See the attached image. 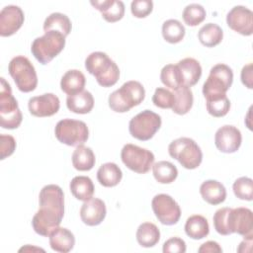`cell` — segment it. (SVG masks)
<instances>
[{"mask_svg": "<svg viewBox=\"0 0 253 253\" xmlns=\"http://www.w3.org/2000/svg\"><path fill=\"white\" fill-rule=\"evenodd\" d=\"M24 20V12L19 6H5L0 12V36L10 37L14 35L22 27Z\"/></svg>", "mask_w": 253, "mask_h": 253, "instance_id": "e0dca14e", "label": "cell"}, {"mask_svg": "<svg viewBox=\"0 0 253 253\" xmlns=\"http://www.w3.org/2000/svg\"><path fill=\"white\" fill-rule=\"evenodd\" d=\"M198 251L200 253H213V252L220 253V252H222V248L219 246V244L217 242L210 240V241L203 243L200 246V248L198 249Z\"/></svg>", "mask_w": 253, "mask_h": 253, "instance_id": "f6af8a7d", "label": "cell"}, {"mask_svg": "<svg viewBox=\"0 0 253 253\" xmlns=\"http://www.w3.org/2000/svg\"><path fill=\"white\" fill-rule=\"evenodd\" d=\"M0 87V126L3 128L14 129L20 126L23 116L18 102L12 94L10 84L1 77Z\"/></svg>", "mask_w": 253, "mask_h": 253, "instance_id": "52a82bcc", "label": "cell"}, {"mask_svg": "<svg viewBox=\"0 0 253 253\" xmlns=\"http://www.w3.org/2000/svg\"><path fill=\"white\" fill-rule=\"evenodd\" d=\"M232 190L236 198L243 201H252L253 199V181L249 177H240L232 185Z\"/></svg>", "mask_w": 253, "mask_h": 253, "instance_id": "8d00e7d4", "label": "cell"}, {"mask_svg": "<svg viewBox=\"0 0 253 253\" xmlns=\"http://www.w3.org/2000/svg\"><path fill=\"white\" fill-rule=\"evenodd\" d=\"M186 242L177 236L171 237L169 239H167L164 244H163V252L164 253H185L186 252Z\"/></svg>", "mask_w": 253, "mask_h": 253, "instance_id": "b9f144b4", "label": "cell"}, {"mask_svg": "<svg viewBox=\"0 0 253 253\" xmlns=\"http://www.w3.org/2000/svg\"><path fill=\"white\" fill-rule=\"evenodd\" d=\"M106 213V205L98 198H91L85 201L80 209L81 220L89 226L99 225L105 219Z\"/></svg>", "mask_w": 253, "mask_h": 253, "instance_id": "ac0fdd59", "label": "cell"}, {"mask_svg": "<svg viewBox=\"0 0 253 253\" xmlns=\"http://www.w3.org/2000/svg\"><path fill=\"white\" fill-rule=\"evenodd\" d=\"M152 172L155 180L160 184H170L178 176L177 167L169 161H158L152 165Z\"/></svg>", "mask_w": 253, "mask_h": 253, "instance_id": "d6a6232c", "label": "cell"}, {"mask_svg": "<svg viewBox=\"0 0 253 253\" xmlns=\"http://www.w3.org/2000/svg\"><path fill=\"white\" fill-rule=\"evenodd\" d=\"M22 251H42V252H44V250L42 249V248L31 247L30 245H27V246H25V247H22V248L19 250V252H22Z\"/></svg>", "mask_w": 253, "mask_h": 253, "instance_id": "7dc6e473", "label": "cell"}, {"mask_svg": "<svg viewBox=\"0 0 253 253\" xmlns=\"http://www.w3.org/2000/svg\"><path fill=\"white\" fill-rule=\"evenodd\" d=\"M72 28L71 21L69 18L62 13H51L49 16L46 17L43 23V31L46 32H57L62 34L65 38L70 34Z\"/></svg>", "mask_w": 253, "mask_h": 253, "instance_id": "f1b7e54d", "label": "cell"}, {"mask_svg": "<svg viewBox=\"0 0 253 253\" xmlns=\"http://www.w3.org/2000/svg\"><path fill=\"white\" fill-rule=\"evenodd\" d=\"M145 97V90L142 84L135 80L124 83L119 89L110 94L108 103L111 110L116 113L128 112L138 106Z\"/></svg>", "mask_w": 253, "mask_h": 253, "instance_id": "3957f363", "label": "cell"}, {"mask_svg": "<svg viewBox=\"0 0 253 253\" xmlns=\"http://www.w3.org/2000/svg\"><path fill=\"white\" fill-rule=\"evenodd\" d=\"M66 106L72 113L81 115L88 114L94 107L93 95L89 91L83 90L75 95L68 96L66 99Z\"/></svg>", "mask_w": 253, "mask_h": 253, "instance_id": "cb8c5ba5", "label": "cell"}, {"mask_svg": "<svg viewBox=\"0 0 253 253\" xmlns=\"http://www.w3.org/2000/svg\"><path fill=\"white\" fill-rule=\"evenodd\" d=\"M169 155L176 159L184 168H198L203 160V152L198 143L190 137H179L168 146Z\"/></svg>", "mask_w": 253, "mask_h": 253, "instance_id": "5b68a950", "label": "cell"}, {"mask_svg": "<svg viewBox=\"0 0 253 253\" xmlns=\"http://www.w3.org/2000/svg\"><path fill=\"white\" fill-rule=\"evenodd\" d=\"M174 97L175 102L172 107V111L177 115H186L193 107L194 97L190 87L181 86L175 90Z\"/></svg>", "mask_w": 253, "mask_h": 253, "instance_id": "1f68e13d", "label": "cell"}, {"mask_svg": "<svg viewBox=\"0 0 253 253\" xmlns=\"http://www.w3.org/2000/svg\"><path fill=\"white\" fill-rule=\"evenodd\" d=\"M40 209L32 219L34 230L44 237L59 227L64 215V194L54 184L44 186L39 195Z\"/></svg>", "mask_w": 253, "mask_h": 253, "instance_id": "6da1fadb", "label": "cell"}, {"mask_svg": "<svg viewBox=\"0 0 253 253\" xmlns=\"http://www.w3.org/2000/svg\"><path fill=\"white\" fill-rule=\"evenodd\" d=\"M207 13L205 8L197 3L187 5L183 10V20L186 25L190 27H196L206 19Z\"/></svg>", "mask_w": 253, "mask_h": 253, "instance_id": "d590c367", "label": "cell"}, {"mask_svg": "<svg viewBox=\"0 0 253 253\" xmlns=\"http://www.w3.org/2000/svg\"><path fill=\"white\" fill-rule=\"evenodd\" d=\"M160 79H161V82L166 87H168L169 89H172L174 91L177 90L178 88H180L181 86H183L180 71H179L177 64L165 65L161 69Z\"/></svg>", "mask_w": 253, "mask_h": 253, "instance_id": "e575fe53", "label": "cell"}, {"mask_svg": "<svg viewBox=\"0 0 253 253\" xmlns=\"http://www.w3.org/2000/svg\"><path fill=\"white\" fill-rule=\"evenodd\" d=\"M69 189L71 194L79 201H88L93 198L95 187L92 180L87 176H76L70 184Z\"/></svg>", "mask_w": 253, "mask_h": 253, "instance_id": "484cf974", "label": "cell"}, {"mask_svg": "<svg viewBox=\"0 0 253 253\" xmlns=\"http://www.w3.org/2000/svg\"><path fill=\"white\" fill-rule=\"evenodd\" d=\"M233 82L232 69L223 63L211 67L210 75L203 85V94L206 101L226 96V92Z\"/></svg>", "mask_w": 253, "mask_h": 253, "instance_id": "277c9868", "label": "cell"}, {"mask_svg": "<svg viewBox=\"0 0 253 253\" xmlns=\"http://www.w3.org/2000/svg\"><path fill=\"white\" fill-rule=\"evenodd\" d=\"M185 33V27L178 20L169 19L162 25L163 39L169 43L180 42L184 39Z\"/></svg>", "mask_w": 253, "mask_h": 253, "instance_id": "836d02e7", "label": "cell"}, {"mask_svg": "<svg viewBox=\"0 0 253 253\" xmlns=\"http://www.w3.org/2000/svg\"><path fill=\"white\" fill-rule=\"evenodd\" d=\"M242 141L240 130L234 126L225 125L219 127L214 134V144L223 153L236 152Z\"/></svg>", "mask_w": 253, "mask_h": 253, "instance_id": "5bb4252c", "label": "cell"}, {"mask_svg": "<svg viewBox=\"0 0 253 253\" xmlns=\"http://www.w3.org/2000/svg\"><path fill=\"white\" fill-rule=\"evenodd\" d=\"M198 38L203 45L207 47H213L221 42L223 38V32L218 25L213 23H208L200 29L198 33Z\"/></svg>", "mask_w": 253, "mask_h": 253, "instance_id": "4dcf8cb0", "label": "cell"}, {"mask_svg": "<svg viewBox=\"0 0 253 253\" xmlns=\"http://www.w3.org/2000/svg\"><path fill=\"white\" fill-rule=\"evenodd\" d=\"M229 229L231 234L253 237V214L248 208L231 209L229 211Z\"/></svg>", "mask_w": 253, "mask_h": 253, "instance_id": "2e32d148", "label": "cell"}, {"mask_svg": "<svg viewBox=\"0 0 253 253\" xmlns=\"http://www.w3.org/2000/svg\"><path fill=\"white\" fill-rule=\"evenodd\" d=\"M226 24L232 31L242 36H251L253 33V13L244 6H234L226 15Z\"/></svg>", "mask_w": 253, "mask_h": 253, "instance_id": "4fadbf2b", "label": "cell"}, {"mask_svg": "<svg viewBox=\"0 0 253 253\" xmlns=\"http://www.w3.org/2000/svg\"><path fill=\"white\" fill-rule=\"evenodd\" d=\"M123 178V172L121 168L113 162H107L102 164L97 171L98 182L107 188L117 186Z\"/></svg>", "mask_w": 253, "mask_h": 253, "instance_id": "d4e9b609", "label": "cell"}, {"mask_svg": "<svg viewBox=\"0 0 253 253\" xmlns=\"http://www.w3.org/2000/svg\"><path fill=\"white\" fill-rule=\"evenodd\" d=\"M96 163L93 150L85 145L76 146L72 153V165L78 171H89Z\"/></svg>", "mask_w": 253, "mask_h": 253, "instance_id": "83f0119b", "label": "cell"}, {"mask_svg": "<svg viewBox=\"0 0 253 253\" xmlns=\"http://www.w3.org/2000/svg\"><path fill=\"white\" fill-rule=\"evenodd\" d=\"M152 211L157 219L164 225H174L181 217L178 203L167 194H158L151 201Z\"/></svg>", "mask_w": 253, "mask_h": 253, "instance_id": "7c38bea8", "label": "cell"}, {"mask_svg": "<svg viewBox=\"0 0 253 253\" xmlns=\"http://www.w3.org/2000/svg\"><path fill=\"white\" fill-rule=\"evenodd\" d=\"M54 134L57 140L68 146H78L84 144L89 137L87 125L78 120H60L55 127Z\"/></svg>", "mask_w": 253, "mask_h": 253, "instance_id": "9c48e42d", "label": "cell"}, {"mask_svg": "<svg viewBox=\"0 0 253 253\" xmlns=\"http://www.w3.org/2000/svg\"><path fill=\"white\" fill-rule=\"evenodd\" d=\"M161 118L158 114L144 110L134 116L128 123V130L132 137L146 141L154 136L161 126Z\"/></svg>", "mask_w": 253, "mask_h": 253, "instance_id": "30bf717a", "label": "cell"}, {"mask_svg": "<svg viewBox=\"0 0 253 253\" xmlns=\"http://www.w3.org/2000/svg\"><path fill=\"white\" fill-rule=\"evenodd\" d=\"M121 158L129 170L138 174L147 173L154 162V154L150 150L131 143L124 145L121 151Z\"/></svg>", "mask_w": 253, "mask_h": 253, "instance_id": "8fae6325", "label": "cell"}, {"mask_svg": "<svg viewBox=\"0 0 253 253\" xmlns=\"http://www.w3.org/2000/svg\"><path fill=\"white\" fill-rule=\"evenodd\" d=\"M85 68L102 87H112L120 78L119 66L103 51L91 52L85 59Z\"/></svg>", "mask_w": 253, "mask_h": 253, "instance_id": "7a4b0ae2", "label": "cell"}, {"mask_svg": "<svg viewBox=\"0 0 253 253\" xmlns=\"http://www.w3.org/2000/svg\"><path fill=\"white\" fill-rule=\"evenodd\" d=\"M91 5L101 12L102 17L109 23H115L123 19L125 4L120 0L91 1Z\"/></svg>", "mask_w": 253, "mask_h": 253, "instance_id": "ffe728a7", "label": "cell"}, {"mask_svg": "<svg viewBox=\"0 0 253 253\" xmlns=\"http://www.w3.org/2000/svg\"><path fill=\"white\" fill-rule=\"evenodd\" d=\"M153 9V2L151 0H133L130 4L131 14L135 18L147 17Z\"/></svg>", "mask_w": 253, "mask_h": 253, "instance_id": "60d3db41", "label": "cell"}, {"mask_svg": "<svg viewBox=\"0 0 253 253\" xmlns=\"http://www.w3.org/2000/svg\"><path fill=\"white\" fill-rule=\"evenodd\" d=\"M48 237L51 249L56 252L67 253L71 251L75 245L73 233L65 227H57Z\"/></svg>", "mask_w": 253, "mask_h": 253, "instance_id": "7402d4cb", "label": "cell"}, {"mask_svg": "<svg viewBox=\"0 0 253 253\" xmlns=\"http://www.w3.org/2000/svg\"><path fill=\"white\" fill-rule=\"evenodd\" d=\"M252 240H253V237H244V240L240 242V244L237 248V251L238 252H247L246 246H252Z\"/></svg>", "mask_w": 253, "mask_h": 253, "instance_id": "bcb514c9", "label": "cell"}, {"mask_svg": "<svg viewBox=\"0 0 253 253\" xmlns=\"http://www.w3.org/2000/svg\"><path fill=\"white\" fill-rule=\"evenodd\" d=\"M135 235L138 244L145 248L153 247L160 239L159 228L152 222L141 223L138 226Z\"/></svg>", "mask_w": 253, "mask_h": 253, "instance_id": "f546056e", "label": "cell"}, {"mask_svg": "<svg viewBox=\"0 0 253 253\" xmlns=\"http://www.w3.org/2000/svg\"><path fill=\"white\" fill-rule=\"evenodd\" d=\"M252 68H253V64L252 63H248L246 65L243 66L242 70H241V82L243 83V85L245 87H247L248 89H252L253 88V75H252Z\"/></svg>", "mask_w": 253, "mask_h": 253, "instance_id": "ee69618b", "label": "cell"}, {"mask_svg": "<svg viewBox=\"0 0 253 253\" xmlns=\"http://www.w3.org/2000/svg\"><path fill=\"white\" fill-rule=\"evenodd\" d=\"M0 150H1V160L12 155L16 149V140L10 134H1L0 135Z\"/></svg>", "mask_w": 253, "mask_h": 253, "instance_id": "7bdbcfd3", "label": "cell"}, {"mask_svg": "<svg viewBox=\"0 0 253 253\" xmlns=\"http://www.w3.org/2000/svg\"><path fill=\"white\" fill-rule=\"evenodd\" d=\"M185 232L190 238L195 240L205 238L210 232V226L207 218L200 214L191 215L186 220Z\"/></svg>", "mask_w": 253, "mask_h": 253, "instance_id": "4316f807", "label": "cell"}, {"mask_svg": "<svg viewBox=\"0 0 253 253\" xmlns=\"http://www.w3.org/2000/svg\"><path fill=\"white\" fill-rule=\"evenodd\" d=\"M28 108L30 113L35 117H51L58 112L60 102L56 95L52 93H45L32 97L28 102Z\"/></svg>", "mask_w": 253, "mask_h": 253, "instance_id": "9a60e30c", "label": "cell"}, {"mask_svg": "<svg viewBox=\"0 0 253 253\" xmlns=\"http://www.w3.org/2000/svg\"><path fill=\"white\" fill-rule=\"evenodd\" d=\"M183 86L192 87L196 85L202 76V66L193 57H186L177 63Z\"/></svg>", "mask_w": 253, "mask_h": 253, "instance_id": "d6986e66", "label": "cell"}, {"mask_svg": "<svg viewBox=\"0 0 253 253\" xmlns=\"http://www.w3.org/2000/svg\"><path fill=\"white\" fill-rule=\"evenodd\" d=\"M86 78L84 74L77 69H70L66 71L60 81L61 90L68 96L75 95L84 90Z\"/></svg>", "mask_w": 253, "mask_h": 253, "instance_id": "603a6c76", "label": "cell"}, {"mask_svg": "<svg viewBox=\"0 0 253 253\" xmlns=\"http://www.w3.org/2000/svg\"><path fill=\"white\" fill-rule=\"evenodd\" d=\"M200 194L204 201L210 205H219L225 201V187L216 180H207L200 187Z\"/></svg>", "mask_w": 253, "mask_h": 253, "instance_id": "44dd1931", "label": "cell"}, {"mask_svg": "<svg viewBox=\"0 0 253 253\" xmlns=\"http://www.w3.org/2000/svg\"><path fill=\"white\" fill-rule=\"evenodd\" d=\"M231 208H221L218 209L212 217L213 227L217 233L220 235L231 234L229 229V211Z\"/></svg>", "mask_w": 253, "mask_h": 253, "instance_id": "74e56055", "label": "cell"}, {"mask_svg": "<svg viewBox=\"0 0 253 253\" xmlns=\"http://www.w3.org/2000/svg\"><path fill=\"white\" fill-rule=\"evenodd\" d=\"M152 102L158 108L172 109L175 102V97L170 90L158 87L155 89V92L152 96Z\"/></svg>", "mask_w": 253, "mask_h": 253, "instance_id": "ab89813d", "label": "cell"}, {"mask_svg": "<svg viewBox=\"0 0 253 253\" xmlns=\"http://www.w3.org/2000/svg\"><path fill=\"white\" fill-rule=\"evenodd\" d=\"M208 113L214 118L224 117L230 109V101L226 96L221 98L208 100L206 103Z\"/></svg>", "mask_w": 253, "mask_h": 253, "instance_id": "f35d334b", "label": "cell"}, {"mask_svg": "<svg viewBox=\"0 0 253 253\" xmlns=\"http://www.w3.org/2000/svg\"><path fill=\"white\" fill-rule=\"evenodd\" d=\"M65 46V37L57 32H46L43 36L34 40L31 51L42 64H47L58 55Z\"/></svg>", "mask_w": 253, "mask_h": 253, "instance_id": "8992f818", "label": "cell"}, {"mask_svg": "<svg viewBox=\"0 0 253 253\" xmlns=\"http://www.w3.org/2000/svg\"><path fill=\"white\" fill-rule=\"evenodd\" d=\"M8 71L17 88L24 93L32 92L38 85L36 69L30 59L24 55H17L11 59Z\"/></svg>", "mask_w": 253, "mask_h": 253, "instance_id": "ba28073f", "label": "cell"}]
</instances>
